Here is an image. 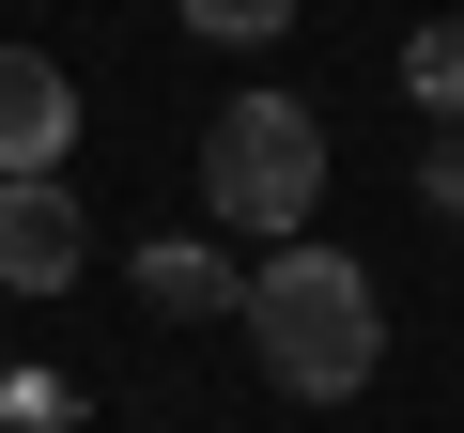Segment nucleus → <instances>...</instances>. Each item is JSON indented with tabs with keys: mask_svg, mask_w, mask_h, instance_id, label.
I'll return each mask as SVG.
<instances>
[{
	"mask_svg": "<svg viewBox=\"0 0 464 433\" xmlns=\"http://www.w3.org/2000/svg\"><path fill=\"white\" fill-rule=\"evenodd\" d=\"M232 325L264 341V371H279L295 402H356V387H372V356H387L372 264H356V248H310V233L248 264V310H232Z\"/></svg>",
	"mask_w": 464,
	"mask_h": 433,
	"instance_id": "f257e3e1",
	"label": "nucleus"
},
{
	"mask_svg": "<svg viewBox=\"0 0 464 433\" xmlns=\"http://www.w3.org/2000/svg\"><path fill=\"white\" fill-rule=\"evenodd\" d=\"M78 155V78L47 47H0V186L16 170H63Z\"/></svg>",
	"mask_w": 464,
	"mask_h": 433,
	"instance_id": "20e7f679",
	"label": "nucleus"
},
{
	"mask_svg": "<svg viewBox=\"0 0 464 433\" xmlns=\"http://www.w3.org/2000/svg\"><path fill=\"white\" fill-rule=\"evenodd\" d=\"M140 310L155 325H217V310H248V264L201 248V233H170V248H140Z\"/></svg>",
	"mask_w": 464,
	"mask_h": 433,
	"instance_id": "39448f33",
	"label": "nucleus"
},
{
	"mask_svg": "<svg viewBox=\"0 0 464 433\" xmlns=\"http://www.w3.org/2000/svg\"><path fill=\"white\" fill-rule=\"evenodd\" d=\"M402 93H418L433 124H464V16H433V32L402 47Z\"/></svg>",
	"mask_w": 464,
	"mask_h": 433,
	"instance_id": "423d86ee",
	"label": "nucleus"
},
{
	"mask_svg": "<svg viewBox=\"0 0 464 433\" xmlns=\"http://www.w3.org/2000/svg\"><path fill=\"white\" fill-rule=\"evenodd\" d=\"M78 264H93L78 186H63V170H16V186H0V294H63Z\"/></svg>",
	"mask_w": 464,
	"mask_h": 433,
	"instance_id": "7ed1b4c3",
	"label": "nucleus"
},
{
	"mask_svg": "<svg viewBox=\"0 0 464 433\" xmlns=\"http://www.w3.org/2000/svg\"><path fill=\"white\" fill-rule=\"evenodd\" d=\"M170 16H186L201 47H279V32H295V0H170Z\"/></svg>",
	"mask_w": 464,
	"mask_h": 433,
	"instance_id": "0eeeda50",
	"label": "nucleus"
},
{
	"mask_svg": "<svg viewBox=\"0 0 464 433\" xmlns=\"http://www.w3.org/2000/svg\"><path fill=\"white\" fill-rule=\"evenodd\" d=\"M310 201H325V109L310 93H217V124H201V216L248 233V248H295Z\"/></svg>",
	"mask_w": 464,
	"mask_h": 433,
	"instance_id": "f03ea898",
	"label": "nucleus"
},
{
	"mask_svg": "<svg viewBox=\"0 0 464 433\" xmlns=\"http://www.w3.org/2000/svg\"><path fill=\"white\" fill-rule=\"evenodd\" d=\"M418 201H433V216H464V124H449V140L418 155Z\"/></svg>",
	"mask_w": 464,
	"mask_h": 433,
	"instance_id": "6e6552de",
	"label": "nucleus"
}]
</instances>
